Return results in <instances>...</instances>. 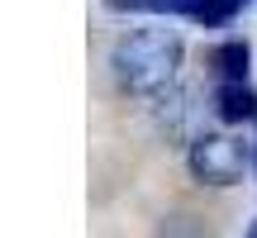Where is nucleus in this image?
<instances>
[{"label":"nucleus","instance_id":"nucleus-6","mask_svg":"<svg viewBox=\"0 0 257 238\" xmlns=\"http://www.w3.org/2000/svg\"><path fill=\"white\" fill-rule=\"evenodd\" d=\"M243 5H252V0H195L191 24H200V29H224V24H233V19H238Z\"/></svg>","mask_w":257,"mask_h":238},{"label":"nucleus","instance_id":"nucleus-2","mask_svg":"<svg viewBox=\"0 0 257 238\" xmlns=\"http://www.w3.org/2000/svg\"><path fill=\"white\" fill-rule=\"evenodd\" d=\"M186 167L200 186H238L252 167V148L233 134H195L186 143Z\"/></svg>","mask_w":257,"mask_h":238},{"label":"nucleus","instance_id":"nucleus-4","mask_svg":"<svg viewBox=\"0 0 257 238\" xmlns=\"http://www.w3.org/2000/svg\"><path fill=\"white\" fill-rule=\"evenodd\" d=\"M214 114H219V124H229V129L252 124L257 119V91L248 81H214Z\"/></svg>","mask_w":257,"mask_h":238},{"label":"nucleus","instance_id":"nucleus-5","mask_svg":"<svg viewBox=\"0 0 257 238\" xmlns=\"http://www.w3.org/2000/svg\"><path fill=\"white\" fill-rule=\"evenodd\" d=\"M210 72L214 81H248L252 72V43L248 38H224L210 48Z\"/></svg>","mask_w":257,"mask_h":238},{"label":"nucleus","instance_id":"nucleus-1","mask_svg":"<svg viewBox=\"0 0 257 238\" xmlns=\"http://www.w3.org/2000/svg\"><path fill=\"white\" fill-rule=\"evenodd\" d=\"M181 57H186V43L172 34V29H134L114 43L110 53V76L124 95H143L153 100L157 91L176 81L181 72Z\"/></svg>","mask_w":257,"mask_h":238},{"label":"nucleus","instance_id":"nucleus-3","mask_svg":"<svg viewBox=\"0 0 257 238\" xmlns=\"http://www.w3.org/2000/svg\"><path fill=\"white\" fill-rule=\"evenodd\" d=\"M157 105V124H162L167 138H181V143H191L195 134H205V129H195V105H191V91H181V86H167V91L153 95Z\"/></svg>","mask_w":257,"mask_h":238},{"label":"nucleus","instance_id":"nucleus-8","mask_svg":"<svg viewBox=\"0 0 257 238\" xmlns=\"http://www.w3.org/2000/svg\"><path fill=\"white\" fill-rule=\"evenodd\" d=\"M248 233H252V238H257V224H252V229H248Z\"/></svg>","mask_w":257,"mask_h":238},{"label":"nucleus","instance_id":"nucleus-7","mask_svg":"<svg viewBox=\"0 0 257 238\" xmlns=\"http://www.w3.org/2000/svg\"><path fill=\"white\" fill-rule=\"evenodd\" d=\"M110 15H167V0H100Z\"/></svg>","mask_w":257,"mask_h":238}]
</instances>
